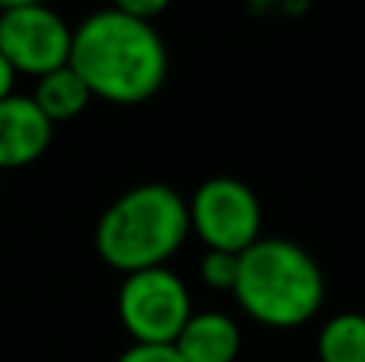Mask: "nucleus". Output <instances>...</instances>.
Instances as JSON below:
<instances>
[{
	"label": "nucleus",
	"mask_w": 365,
	"mask_h": 362,
	"mask_svg": "<svg viewBox=\"0 0 365 362\" xmlns=\"http://www.w3.org/2000/svg\"><path fill=\"white\" fill-rule=\"evenodd\" d=\"M317 362H365L362 311H340L317 331Z\"/></svg>",
	"instance_id": "9d476101"
},
{
	"label": "nucleus",
	"mask_w": 365,
	"mask_h": 362,
	"mask_svg": "<svg viewBox=\"0 0 365 362\" xmlns=\"http://www.w3.org/2000/svg\"><path fill=\"white\" fill-rule=\"evenodd\" d=\"M68 64L90 87L93 100L141 106L160 93L170 71V55L154 23L103 6L74 26Z\"/></svg>",
	"instance_id": "f257e3e1"
},
{
	"label": "nucleus",
	"mask_w": 365,
	"mask_h": 362,
	"mask_svg": "<svg viewBox=\"0 0 365 362\" xmlns=\"http://www.w3.org/2000/svg\"><path fill=\"white\" fill-rule=\"evenodd\" d=\"M55 141V122L36 106L32 96L10 93L0 100V173L29 167Z\"/></svg>",
	"instance_id": "0eeeda50"
},
{
	"label": "nucleus",
	"mask_w": 365,
	"mask_h": 362,
	"mask_svg": "<svg viewBox=\"0 0 365 362\" xmlns=\"http://www.w3.org/2000/svg\"><path fill=\"white\" fill-rule=\"evenodd\" d=\"M0 199H4V173H0Z\"/></svg>",
	"instance_id": "f3484780"
},
{
	"label": "nucleus",
	"mask_w": 365,
	"mask_h": 362,
	"mask_svg": "<svg viewBox=\"0 0 365 362\" xmlns=\"http://www.w3.org/2000/svg\"><path fill=\"white\" fill-rule=\"evenodd\" d=\"M36 4H48V0H0V13L4 10H19V6H36Z\"/></svg>",
	"instance_id": "dca6fc26"
},
{
	"label": "nucleus",
	"mask_w": 365,
	"mask_h": 362,
	"mask_svg": "<svg viewBox=\"0 0 365 362\" xmlns=\"http://www.w3.org/2000/svg\"><path fill=\"white\" fill-rule=\"evenodd\" d=\"M173 346L186 362H237L240 324L225 311H192Z\"/></svg>",
	"instance_id": "6e6552de"
},
{
	"label": "nucleus",
	"mask_w": 365,
	"mask_h": 362,
	"mask_svg": "<svg viewBox=\"0 0 365 362\" xmlns=\"http://www.w3.org/2000/svg\"><path fill=\"white\" fill-rule=\"evenodd\" d=\"M74 26L48 4L0 13V55L26 77H45L71 61Z\"/></svg>",
	"instance_id": "423d86ee"
},
{
	"label": "nucleus",
	"mask_w": 365,
	"mask_h": 362,
	"mask_svg": "<svg viewBox=\"0 0 365 362\" xmlns=\"http://www.w3.org/2000/svg\"><path fill=\"white\" fill-rule=\"evenodd\" d=\"M189 231V202L167 183H138L106 205L93 231V247L115 273L167 267Z\"/></svg>",
	"instance_id": "f03ea898"
},
{
	"label": "nucleus",
	"mask_w": 365,
	"mask_h": 362,
	"mask_svg": "<svg viewBox=\"0 0 365 362\" xmlns=\"http://www.w3.org/2000/svg\"><path fill=\"white\" fill-rule=\"evenodd\" d=\"M115 311L132 343H177L192 318V295L170 267H154L122 279Z\"/></svg>",
	"instance_id": "20e7f679"
},
{
	"label": "nucleus",
	"mask_w": 365,
	"mask_h": 362,
	"mask_svg": "<svg viewBox=\"0 0 365 362\" xmlns=\"http://www.w3.org/2000/svg\"><path fill=\"white\" fill-rule=\"evenodd\" d=\"M13 83H16V71L6 64L4 55H0V100H6V96L13 93Z\"/></svg>",
	"instance_id": "2eb2a0df"
},
{
	"label": "nucleus",
	"mask_w": 365,
	"mask_h": 362,
	"mask_svg": "<svg viewBox=\"0 0 365 362\" xmlns=\"http://www.w3.org/2000/svg\"><path fill=\"white\" fill-rule=\"evenodd\" d=\"M32 100H36V106L58 125V122L77 119V115L93 103V93H90V87L81 81V74H77L71 64H64V68L38 77L36 90H32Z\"/></svg>",
	"instance_id": "1a4fd4ad"
},
{
	"label": "nucleus",
	"mask_w": 365,
	"mask_h": 362,
	"mask_svg": "<svg viewBox=\"0 0 365 362\" xmlns=\"http://www.w3.org/2000/svg\"><path fill=\"white\" fill-rule=\"evenodd\" d=\"M170 4L173 0H113L115 10L128 13V16H135V19H148V23H154L160 13H167Z\"/></svg>",
	"instance_id": "ddd939ff"
},
{
	"label": "nucleus",
	"mask_w": 365,
	"mask_h": 362,
	"mask_svg": "<svg viewBox=\"0 0 365 362\" xmlns=\"http://www.w3.org/2000/svg\"><path fill=\"white\" fill-rule=\"evenodd\" d=\"M231 295L250 321L272 331H292L321 311L327 282L317 260L302 244L285 237H259L240 254Z\"/></svg>",
	"instance_id": "7ed1b4c3"
},
{
	"label": "nucleus",
	"mask_w": 365,
	"mask_h": 362,
	"mask_svg": "<svg viewBox=\"0 0 365 362\" xmlns=\"http://www.w3.org/2000/svg\"><path fill=\"white\" fill-rule=\"evenodd\" d=\"M311 0H250L253 13L263 16H302Z\"/></svg>",
	"instance_id": "4468645a"
},
{
	"label": "nucleus",
	"mask_w": 365,
	"mask_h": 362,
	"mask_svg": "<svg viewBox=\"0 0 365 362\" xmlns=\"http://www.w3.org/2000/svg\"><path fill=\"white\" fill-rule=\"evenodd\" d=\"M240 269V254H227V250H205L199 260V279L215 292H234Z\"/></svg>",
	"instance_id": "9b49d317"
},
{
	"label": "nucleus",
	"mask_w": 365,
	"mask_h": 362,
	"mask_svg": "<svg viewBox=\"0 0 365 362\" xmlns=\"http://www.w3.org/2000/svg\"><path fill=\"white\" fill-rule=\"evenodd\" d=\"M189 202V231L205 250L244 254L263 237V205L253 186L237 177H208Z\"/></svg>",
	"instance_id": "39448f33"
},
{
	"label": "nucleus",
	"mask_w": 365,
	"mask_h": 362,
	"mask_svg": "<svg viewBox=\"0 0 365 362\" xmlns=\"http://www.w3.org/2000/svg\"><path fill=\"white\" fill-rule=\"evenodd\" d=\"M115 362H186L173 343H132Z\"/></svg>",
	"instance_id": "f8f14e48"
}]
</instances>
